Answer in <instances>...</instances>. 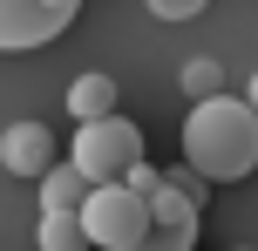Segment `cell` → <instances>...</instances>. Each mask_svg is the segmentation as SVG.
Here are the masks:
<instances>
[{"label": "cell", "mask_w": 258, "mask_h": 251, "mask_svg": "<svg viewBox=\"0 0 258 251\" xmlns=\"http://www.w3.org/2000/svg\"><path fill=\"white\" fill-rule=\"evenodd\" d=\"M183 170L204 184H238L258 170V116L245 95H211L183 116Z\"/></svg>", "instance_id": "1"}, {"label": "cell", "mask_w": 258, "mask_h": 251, "mask_svg": "<svg viewBox=\"0 0 258 251\" xmlns=\"http://www.w3.org/2000/svg\"><path fill=\"white\" fill-rule=\"evenodd\" d=\"M68 163H75L89 184H122L129 170L143 163V129L122 116H102V122H75V136H68Z\"/></svg>", "instance_id": "2"}, {"label": "cell", "mask_w": 258, "mask_h": 251, "mask_svg": "<svg viewBox=\"0 0 258 251\" xmlns=\"http://www.w3.org/2000/svg\"><path fill=\"white\" fill-rule=\"evenodd\" d=\"M82 238L102 244V251H143V238H150V204L129 184H95L89 204H82Z\"/></svg>", "instance_id": "3"}, {"label": "cell", "mask_w": 258, "mask_h": 251, "mask_svg": "<svg viewBox=\"0 0 258 251\" xmlns=\"http://www.w3.org/2000/svg\"><path fill=\"white\" fill-rule=\"evenodd\" d=\"M82 0H0V54H27L48 48L75 27Z\"/></svg>", "instance_id": "4"}, {"label": "cell", "mask_w": 258, "mask_h": 251, "mask_svg": "<svg viewBox=\"0 0 258 251\" xmlns=\"http://www.w3.org/2000/svg\"><path fill=\"white\" fill-rule=\"evenodd\" d=\"M150 238H143V251H197V197L183 184H156L150 197Z\"/></svg>", "instance_id": "5"}, {"label": "cell", "mask_w": 258, "mask_h": 251, "mask_svg": "<svg viewBox=\"0 0 258 251\" xmlns=\"http://www.w3.org/2000/svg\"><path fill=\"white\" fill-rule=\"evenodd\" d=\"M54 163H61V156H54V129H48V122L21 116V122L0 129V170H7V177H34V184H41Z\"/></svg>", "instance_id": "6"}, {"label": "cell", "mask_w": 258, "mask_h": 251, "mask_svg": "<svg viewBox=\"0 0 258 251\" xmlns=\"http://www.w3.org/2000/svg\"><path fill=\"white\" fill-rule=\"evenodd\" d=\"M68 116H75V122H102V116H116V75H102V68L75 75V81H68Z\"/></svg>", "instance_id": "7"}, {"label": "cell", "mask_w": 258, "mask_h": 251, "mask_svg": "<svg viewBox=\"0 0 258 251\" xmlns=\"http://www.w3.org/2000/svg\"><path fill=\"white\" fill-rule=\"evenodd\" d=\"M89 190H95V184H89V177H82L75 163L61 156V163H54L48 177H41V211H75V217H82V204H89Z\"/></svg>", "instance_id": "8"}, {"label": "cell", "mask_w": 258, "mask_h": 251, "mask_svg": "<svg viewBox=\"0 0 258 251\" xmlns=\"http://www.w3.org/2000/svg\"><path fill=\"white\" fill-rule=\"evenodd\" d=\"M34 244H41V251H89V238H82V217H75V211H41Z\"/></svg>", "instance_id": "9"}, {"label": "cell", "mask_w": 258, "mask_h": 251, "mask_svg": "<svg viewBox=\"0 0 258 251\" xmlns=\"http://www.w3.org/2000/svg\"><path fill=\"white\" fill-rule=\"evenodd\" d=\"M183 95H190V102H211V95H224V68L211 61V54L183 61Z\"/></svg>", "instance_id": "10"}, {"label": "cell", "mask_w": 258, "mask_h": 251, "mask_svg": "<svg viewBox=\"0 0 258 251\" xmlns=\"http://www.w3.org/2000/svg\"><path fill=\"white\" fill-rule=\"evenodd\" d=\"M143 7H150L156 21H197V14H204V0H143Z\"/></svg>", "instance_id": "11"}, {"label": "cell", "mask_w": 258, "mask_h": 251, "mask_svg": "<svg viewBox=\"0 0 258 251\" xmlns=\"http://www.w3.org/2000/svg\"><path fill=\"white\" fill-rule=\"evenodd\" d=\"M245 102H251V116H258V75H251V81H245Z\"/></svg>", "instance_id": "12"}, {"label": "cell", "mask_w": 258, "mask_h": 251, "mask_svg": "<svg viewBox=\"0 0 258 251\" xmlns=\"http://www.w3.org/2000/svg\"><path fill=\"white\" fill-rule=\"evenodd\" d=\"M245 251H251V244H245Z\"/></svg>", "instance_id": "13"}]
</instances>
